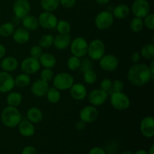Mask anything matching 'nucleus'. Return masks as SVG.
Masks as SVG:
<instances>
[{"label":"nucleus","instance_id":"f257e3e1","mask_svg":"<svg viewBox=\"0 0 154 154\" xmlns=\"http://www.w3.org/2000/svg\"><path fill=\"white\" fill-rule=\"evenodd\" d=\"M127 79L135 87L145 86L153 79L148 66L143 63H135L127 72Z\"/></svg>","mask_w":154,"mask_h":154},{"label":"nucleus","instance_id":"f03ea898","mask_svg":"<svg viewBox=\"0 0 154 154\" xmlns=\"http://www.w3.org/2000/svg\"><path fill=\"white\" fill-rule=\"evenodd\" d=\"M1 120L4 126L13 129L17 127L20 123L22 120V115L17 107L8 105L2 112Z\"/></svg>","mask_w":154,"mask_h":154},{"label":"nucleus","instance_id":"7ed1b4c3","mask_svg":"<svg viewBox=\"0 0 154 154\" xmlns=\"http://www.w3.org/2000/svg\"><path fill=\"white\" fill-rule=\"evenodd\" d=\"M53 87L60 91L68 90L75 83L73 76L68 72H60L54 77L52 80Z\"/></svg>","mask_w":154,"mask_h":154},{"label":"nucleus","instance_id":"20e7f679","mask_svg":"<svg viewBox=\"0 0 154 154\" xmlns=\"http://www.w3.org/2000/svg\"><path fill=\"white\" fill-rule=\"evenodd\" d=\"M110 103L117 111H125L130 107V99L123 92L111 93Z\"/></svg>","mask_w":154,"mask_h":154},{"label":"nucleus","instance_id":"39448f33","mask_svg":"<svg viewBox=\"0 0 154 154\" xmlns=\"http://www.w3.org/2000/svg\"><path fill=\"white\" fill-rule=\"evenodd\" d=\"M105 53V45L100 39H94L88 45L87 54L93 60H99Z\"/></svg>","mask_w":154,"mask_h":154},{"label":"nucleus","instance_id":"423d86ee","mask_svg":"<svg viewBox=\"0 0 154 154\" xmlns=\"http://www.w3.org/2000/svg\"><path fill=\"white\" fill-rule=\"evenodd\" d=\"M88 42L84 38L77 37L72 40L70 44V50L72 54L79 58H82L87 54Z\"/></svg>","mask_w":154,"mask_h":154},{"label":"nucleus","instance_id":"0eeeda50","mask_svg":"<svg viewBox=\"0 0 154 154\" xmlns=\"http://www.w3.org/2000/svg\"><path fill=\"white\" fill-rule=\"evenodd\" d=\"M114 17L109 11H102L96 15L95 18V25L99 30L108 29L114 23Z\"/></svg>","mask_w":154,"mask_h":154},{"label":"nucleus","instance_id":"6e6552de","mask_svg":"<svg viewBox=\"0 0 154 154\" xmlns=\"http://www.w3.org/2000/svg\"><path fill=\"white\" fill-rule=\"evenodd\" d=\"M38 20L40 26L48 30L56 29L57 24L58 23L57 16L53 12L48 11H44L40 14L38 17Z\"/></svg>","mask_w":154,"mask_h":154},{"label":"nucleus","instance_id":"1a4fd4ad","mask_svg":"<svg viewBox=\"0 0 154 154\" xmlns=\"http://www.w3.org/2000/svg\"><path fill=\"white\" fill-rule=\"evenodd\" d=\"M31 5L29 0H16L13 5V11L15 17L22 20L29 14Z\"/></svg>","mask_w":154,"mask_h":154},{"label":"nucleus","instance_id":"9d476101","mask_svg":"<svg viewBox=\"0 0 154 154\" xmlns=\"http://www.w3.org/2000/svg\"><path fill=\"white\" fill-rule=\"evenodd\" d=\"M41 65L38 59L29 57L24 59L20 63V69L23 73L33 75L40 70Z\"/></svg>","mask_w":154,"mask_h":154},{"label":"nucleus","instance_id":"9b49d317","mask_svg":"<svg viewBox=\"0 0 154 154\" xmlns=\"http://www.w3.org/2000/svg\"><path fill=\"white\" fill-rule=\"evenodd\" d=\"M131 11L135 17L144 18L150 14V6L147 0H135L132 5Z\"/></svg>","mask_w":154,"mask_h":154},{"label":"nucleus","instance_id":"f8f14e48","mask_svg":"<svg viewBox=\"0 0 154 154\" xmlns=\"http://www.w3.org/2000/svg\"><path fill=\"white\" fill-rule=\"evenodd\" d=\"M99 61V66L105 72H114L118 68L119 60L117 57L112 54L104 55Z\"/></svg>","mask_w":154,"mask_h":154},{"label":"nucleus","instance_id":"ddd939ff","mask_svg":"<svg viewBox=\"0 0 154 154\" xmlns=\"http://www.w3.org/2000/svg\"><path fill=\"white\" fill-rule=\"evenodd\" d=\"M79 117L80 120L85 123H92L97 120L99 111L93 105H87L81 110Z\"/></svg>","mask_w":154,"mask_h":154},{"label":"nucleus","instance_id":"4468645a","mask_svg":"<svg viewBox=\"0 0 154 154\" xmlns=\"http://www.w3.org/2000/svg\"><path fill=\"white\" fill-rule=\"evenodd\" d=\"M14 87V78L13 76L9 72L5 71L0 72V93H9Z\"/></svg>","mask_w":154,"mask_h":154},{"label":"nucleus","instance_id":"2eb2a0df","mask_svg":"<svg viewBox=\"0 0 154 154\" xmlns=\"http://www.w3.org/2000/svg\"><path fill=\"white\" fill-rule=\"evenodd\" d=\"M108 97V93L101 89L92 90L88 96L89 102L95 107L101 106L106 102Z\"/></svg>","mask_w":154,"mask_h":154},{"label":"nucleus","instance_id":"dca6fc26","mask_svg":"<svg viewBox=\"0 0 154 154\" xmlns=\"http://www.w3.org/2000/svg\"><path fill=\"white\" fill-rule=\"evenodd\" d=\"M140 131L142 135L147 138H153L154 135V118L152 116H147L140 123Z\"/></svg>","mask_w":154,"mask_h":154},{"label":"nucleus","instance_id":"f3484780","mask_svg":"<svg viewBox=\"0 0 154 154\" xmlns=\"http://www.w3.org/2000/svg\"><path fill=\"white\" fill-rule=\"evenodd\" d=\"M49 87L48 82H45L42 79H38L32 84L31 92L36 97L42 98L46 96Z\"/></svg>","mask_w":154,"mask_h":154},{"label":"nucleus","instance_id":"a211bd4d","mask_svg":"<svg viewBox=\"0 0 154 154\" xmlns=\"http://www.w3.org/2000/svg\"><path fill=\"white\" fill-rule=\"evenodd\" d=\"M69 90L71 96L76 101L84 100L87 96V88L81 83H74Z\"/></svg>","mask_w":154,"mask_h":154},{"label":"nucleus","instance_id":"6ab92c4d","mask_svg":"<svg viewBox=\"0 0 154 154\" xmlns=\"http://www.w3.org/2000/svg\"><path fill=\"white\" fill-rule=\"evenodd\" d=\"M13 40L18 45H25L29 41L30 32L23 27L15 29L13 35Z\"/></svg>","mask_w":154,"mask_h":154},{"label":"nucleus","instance_id":"aec40b11","mask_svg":"<svg viewBox=\"0 0 154 154\" xmlns=\"http://www.w3.org/2000/svg\"><path fill=\"white\" fill-rule=\"evenodd\" d=\"M18 131L22 136L29 137L32 136L35 132V128L32 123L27 120H21L18 125Z\"/></svg>","mask_w":154,"mask_h":154},{"label":"nucleus","instance_id":"412c9836","mask_svg":"<svg viewBox=\"0 0 154 154\" xmlns=\"http://www.w3.org/2000/svg\"><path fill=\"white\" fill-rule=\"evenodd\" d=\"M72 38L69 34H59L54 37V45L58 50H66L70 46Z\"/></svg>","mask_w":154,"mask_h":154},{"label":"nucleus","instance_id":"4be33fe9","mask_svg":"<svg viewBox=\"0 0 154 154\" xmlns=\"http://www.w3.org/2000/svg\"><path fill=\"white\" fill-rule=\"evenodd\" d=\"M19 62L14 57H6L2 59L1 68L3 71L7 72H13L17 69Z\"/></svg>","mask_w":154,"mask_h":154},{"label":"nucleus","instance_id":"5701e85b","mask_svg":"<svg viewBox=\"0 0 154 154\" xmlns=\"http://www.w3.org/2000/svg\"><path fill=\"white\" fill-rule=\"evenodd\" d=\"M114 18L118 20H124L129 17L130 14V8L126 4L117 5L111 12Z\"/></svg>","mask_w":154,"mask_h":154},{"label":"nucleus","instance_id":"b1692460","mask_svg":"<svg viewBox=\"0 0 154 154\" xmlns=\"http://www.w3.org/2000/svg\"><path fill=\"white\" fill-rule=\"evenodd\" d=\"M41 66L46 69H53L57 65V59L53 54L49 53H43L38 58Z\"/></svg>","mask_w":154,"mask_h":154},{"label":"nucleus","instance_id":"393cba45","mask_svg":"<svg viewBox=\"0 0 154 154\" xmlns=\"http://www.w3.org/2000/svg\"><path fill=\"white\" fill-rule=\"evenodd\" d=\"M27 120L32 123H38L43 120V113L37 107H31L26 112Z\"/></svg>","mask_w":154,"mask_h":154},{"label":"nucleus","instance_id":"a878e982","mask_svg":"<svg viewBox=\"0 0 154 154\" xmlns=\"http://www.w3.org/2000/svg\"><path fill=\"white\" fill-rule=\"evenodd\" d=\"M21 20H22L23 27L28 31H35L38 29L39 23L38 18L33 15H27Z\"/></svg>","mask_w":154,"mask_h":154},{"label":"nucleus","instance_id":"bb28decb","mask_svg":"<svg viewBox=\"0 0 154 154\" xmlns=\"http://www.w3.org/2000/svg\"><path fill=\"white\" fill-rule=\"evenodd\" d=\"M23 96L18 92H9L6 97V102L8 105L12 107H18L21 104Z\"/></svg>","mask_w":154,"mask_h":154},{"label":"nucleus","instance_id":"cd10ccee","mask_svg":"<svg viewBox=\"0 0 154 154\" xmlns=\"http://www.w3.org/2000/svg\"><path fill=\"white\" fill-rule=\"evenodd\" d=\"M48 102L51 104H57L58 103L61 99V93L59 90L55 88L54 87H49L46 96Z\"/></svg>","mask_w":154,"mask_h":154},{"label":"nucleus","instance_id":"c85d7f7f","mask_svg":"<svg viewBox=\"0 0 154 154\" xmlns=\"http://www.w3.org/2000/svg\"><path fill=\"white\" fill-rule=\"evenodd\" d=\"M41 6L45 11L54 12L60 6V0H41Z\"/></svg>","mask_w":154,"mask_h":154},{"label":"nucleus","instance_id":"c756f323","mask_svg":"<svg viewBox=\"0 0 154 154\" xmlns=\"http://www.w3.org/2000/svg\"><path fill=\"white\" fill-rule=\"evenodd\" d=\"M30 83H31V78H30L29 75H27V74L23 73V72L18 75L14 78L15 86L20 87V88L28 87Z\"/></svg>","mask_w":154,"mask_h":154},{"label":"nucleus","instance_id":"7c9ffc66","mask_svg":"<svg viewBox=\"0 0 154 154\" xmlns=\"http://www.w3.org/2000/svg\"><path fill=\"white\" fill-rule=\"evenodd\" d=\"M15 30V26L11 22L4 23L0 26V36L8 38L12 36Z\"/></svg>","mask_w":154,"mask_h":154},{"label":"nucleus","instance_id":"2f4dec72","mask_svg":"<svg viewBox=\"0 0 154 154\" xmlns=\"http://www.w3.org/2000/svg\"><path fill=\"white\" fill-rule=\"evenodd\" d=\"M141 57L145 60H153L154 58V45L153 44H146L141 48Z\"/></svg>","mask_w":154,"mask_h":154},{"label":"nucleus","instance_id":"473e14b6","mask_svg":"<svg viewBox=\"0 0 154 154\" xmlns=\"http://www.w3.org/2000/svg\"><path fill=\"white\" fill-rule=\"evenodd\" d=\"M144 26V22H143L142 18L137 17L132 18L130 22V24H129L131 31L135 33H138L141 31H142Z\"/></svg>","mask_w":154,"mask_h":154},{"label":"nucleus","instance_id":"72a5a7b5","mask_svg":"<svg viewBox=\"0 0 154 154\" xmlns=\"http://www.w3.org/2000/svg\"><path fill=\"white\" fill-rule=\"evenodd\" d=\"M57 32L59 34H69L72 29V26L69 21L65 20H58V23L56 26Z\"/></svg>","mask_w":154,"mask_h":154},{"label":"nucleus","instance_id":"f704fd0d","mask_svg":"<svg viewBox=\"0 0 154 154\" xmlns=\"http://www.w3.org/2000/svg\"><path fill=\"white\" fill-rule=\"evenodd\" d=\"M54 36L51 34L42 35L38 40V45L42 48H49L54 45Z\"/></svg>","mask_w":154,"mask_h":154},{"label":"nucleus","instance_id":"c9c22d12","mask_svg":"<svg viewBox=\"0 0 154 154\" xmlns=\"http://www.w3.org/2000/svg\"><path fill=\"white\" fill-rule=\"evenodd\" d=\"M84 81L89 85L94 84L97 81V75L93 69H89L84 72Z\"/></svg>","mask_w":154,"mask_h":154},{"label":"nucleus","instance_id":"e433bc0d","mask_svg":"<svg viewBox=\"0 0 154 154\" xmlns=\"http://www.w3.org/2000/svg\"><path fill=\"white\" fill-rule=\"evenodd\" d=\"M81 58L72 55L67 60L68 69L71 71H73V72L78 70V69H80V66H81Z\"/></svg>","mask_w":154,"mask_h":154},{"label":"nucleus","instance_id":"4c0bfd02","mask_svg":"<svg viewBox=\"0 0 154 154\" xmlns=\"http://www.w3.org/2000/svg\"><path fill=\"white\" fill-rule=\"evenodd\" d=\"M41 79L42 81H45V82H51L52 81L53 78L54 77V72L52 71V69H46V68H44L43 70L41 72L40 74Z\"/></svg>","mask_w":154,"mask_h":154},{"label":"nucleus","instance_id":"58836bf2","mask_svg":"<svg viewBox=\"0 0 154 154\" xmlns=\"http://www.w3.org/2000/svg\"><path fill=\"white\" fill-rule=\"evenodd\" d=\"M112 82L111 79H108V78H105V79L102 80L100 83V89L101 90H104V91L106 92L107 93H112L111 91V88H112Z\"/></svg>","mask_w":154,"mask_h":154},{"label":"nucleus","instance_id":"ea45409f","mask_svg":"<svg viewBox=\"0 0 154 154\" xmlns=\"http://www.w3.org/2000/svg\"><path fill=\"white\" fill-rule=\"evenodd\" d=\"M144 22V26L147 27L148 29L153 30L154 29V14H148L143 20Z\"/></svg>","mask_w":154,"mask_h":154},{"label":"nucleus","instance_id":"a19ab883","mask_svg":"<svg viewBox=\"0 0 154 154\" xmlns=\"http://www.w3.org/2000/svg\"><path fill=\"white\" fill-rule=\"evenodd\" d=\"M30 57H32L34 58L38 59L43 54V48L39 46L38 45H34L30 49Z\"/></svg>","mask_w":154,"mask_h":154},{"label":"nucleus","instance_id":"79ce46f5","mask_svg":"<svg viewBox=\"0 0 154 154\" xmlns=\"http://www.w3.org/2000/svg\"><path fill=\"white\" fill-rule=\"evenodd\" d=\"M124 90V84L120 80H115L112 82V88L111 91L112 93H118V92H123Z\"/></svg>","mask_w":154,"mask_h":154},{"label":"nucleus","instance_id":"37998d69","mask_svg":"<svg viewBox=\"0 0 154 154\" xmlns=\"http://www.w3.org/2000/svg\"><path fill=\"white\" fill-rule=\"evenodd\" d=\"M92 69V63L88 59H84L81 62V66H80V70L81 72H84L85 71L89 70Z\"/></svg>","mask_w":154,"mask_h":154},{"label":"nucleus","instance_id":"c03bdc74","mask_svg":"<svg viewBox=\"0 0 154 154\" xmlns=\"http://www.w3.org/2000/svg\"><path fill=\"white\" fill-rule=\"evenodd\" d=\"M76 4V0H60V5L66 8H73Z\"/></svg>","mask_w":154,"mask_h":154},{"label":"nucleus","instance_id":"a18cd8bd","mask_svg":"<svg viewBox=\"0 0 154 154\" xmlns=\"http://www.w3.org/2000/svg\"><path fill=\"white\" fill-rule=\"evenodd\" d=\"M21 154H37V150L32 146H26L23 149Z\"/></svg>","mask_w":154,"mask_h":154},{"label":"nucleus","instance_id":"49530a36","mask_svg":"<svg viewBox=\"0 0 154 154\" xmlns=\"http://www.w3.org/2000/svg\"><path fill=\"white\" fill-rule=\"evenodd\" d=\"M88 154H106V152L103 148L100 147H94L90 150Z\"/></svg>","mask_w":154,"mask_h":154},{"label":"nucleus","instance_id":"de8ad7c7","mask_svg":"<svg viewBox=\"0 0 154 154\" xmlns=\"http://www.w3.org/2000/svg\"><path fill=\"white\" fill-rule=\"evenodd\" d=\"M85 126H86V123L81 120H78V121L75 123V129H76L78 131L84 130Z\"/></svg>","mask_w":154,"mask_h":154},{"label":"nucleus","instance_id":"09e8293b","mask_svg":"<svg viewBox=\"0 0 154 154\" xmlns=\"http://www.w3.org/2000/svg\"><path fill=\"white\" fill-rule=\"evenodd\" d=\"M131 59H132V61L134 63H138V62H139L140 59H141V54H140L139 52L133 53Z\"/></svg>","mask_w":154,"mask_h":154},{"label":"nucleus","instance_id":"8fccbe9b","mask_svg":"<svg viewBox=\"0 0 154 154\" xmlns=\"http://www.w3.org/2000/svg\"><path fill=\"white\" fill-rule=\"evenodd\" d=\"M5 54H6L5 47L2 44H0V60L4 58Z\"/></svg>","mask_w":154,"mask_h":154},{"label":"nucleus","instance_id":"3c124183","mask_svg":"<svg viewBox=\"0 0 154 154\" xmlns=\"http://www.w3.org/2000/svg\"><path fill=\"white\" fill-rule=\"evenodd\" d=\"M149 69H150V72L151 73L152 76L154 77V60H151V63H150V66H148Z\"/></svg>","mask_w":154,"mask_h":154},{"label":"nucleus","instance_id":"603ef678","mask_svg":"<svg viewBox=\"0 0 154 154\" xmlns=\"http://www.w3.org/2000/svg\"><path fill=\"white\" fill-rule=\"evenodd\" d=\"M95 1H96L99 5H105L108 4L111 0H95Z\"/></svg>","mask_w":154,"mask_h":154},{"label":"nucleus","instance_id":"864d4df0","mask_svg":"<svg viewBox=\"0 0 154 154\" xmlns=\"http://www.w3.org/2000/svg\"><path fill=\"white\" fill-rule=\"evenodd\" d=\"M134 154H148V153H147V150H138V151L135 152Z\"/></svg>","mask_w":154,"mask_h":154},{"label":"nucleus","instance_id":"5fc2aeb1","mask_svg":"<svg viewBox=\"0 0 154 154\" xmlns=\"http://www.w3.org/2000/svg\"><path fill=\"white\" fill-rule=\"evenodd\" d=\"M147 153H148V154H154V144H152V145L150 146V149H149V150L147 151Z\"/></svg>","mask_w":154,"mask_h":154},{"label":"nucleus","instance_id":"6e6d98bb","mask_svg":"<svg viewBox=\"0 0 154 154\" xmlns=\"http://www.w3.org/2000/svg\"><path fill=\"white\" fill-rule=\"evenodd\" d=\"M121 154H134V153H132V151H130V150H125V151H123Z\"/></svg>","mask_w":154,"mask_h":154},{"label":"nucleus","instance_id":"4d7b16f0","mask_svg":"<svg viewBox=\"0 0 154 154\" xmlns=\"http://www.w3.org/2000/svg\"><path fill=\"white\" fill-rule=\"evenodd\" d=\"M111 154H116V153H111Z\"/></svg>","mask_w":154,"mask_h":154}]
</instances>
